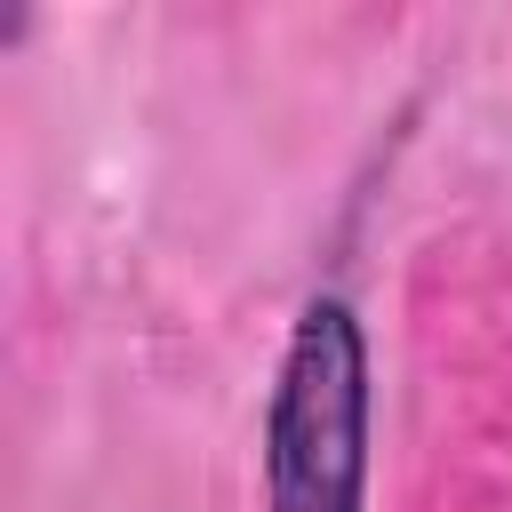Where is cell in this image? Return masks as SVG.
I'll return each mask as SVG.
<instances>
[{
    "label": "cell",
    "mask_w": 512,
    "mask_h": 512,
    "mask_svg": "<svg viewBox=\"0 0 512 512\" xmlns=\"http://www.w3.org/2000/svg\"><path fill=\"white\" fill-rule=\"evenodd\" d=\"M360 472H368V352H360V320H352L344 296H312L296 336H288L272 424H264L272 512H360Z\"/></svg>",
    "instance_id": "6da1fadb"
}]
</instances>
